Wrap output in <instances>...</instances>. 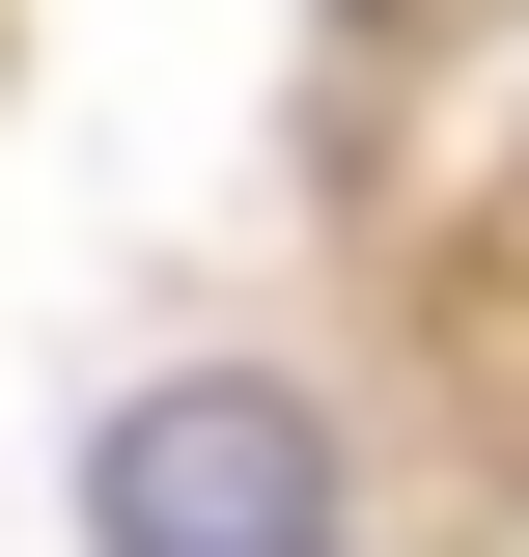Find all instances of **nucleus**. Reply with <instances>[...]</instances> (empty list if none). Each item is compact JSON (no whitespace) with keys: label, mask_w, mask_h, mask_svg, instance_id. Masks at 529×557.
<instances>
[{"label":"nucleus","mask_w":529,"mask_h":557,"mask_svg":"<svg viewBox=\"0 0 529 557\" xmlns=\"http://www.w3.org/2000/svg\"><path fill=\"white\" fill-rule=\"evenodd\" d=\"M84 530L112 557H334V418L251 391V362H196V391L84 418Z\"/></svg>","instance_id":"obj_1"}]
</instances>
